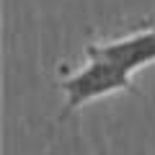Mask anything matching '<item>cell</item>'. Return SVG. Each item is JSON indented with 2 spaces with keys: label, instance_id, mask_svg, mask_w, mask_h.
I'll list each match as a JSON object with an SVG mask.
<instances>
[{
  "label": "cell",
  "instance_id": "1",
  "mask_svg": "<svg viewBox=\"0 0 155 155\" xmlns=\"http://www.w3.org/2000/svg\"><path fill=\"white\" fill-rule=\"evenodd\" d=\"M60 88L65 93V109L60 114V122H65L72 111L80 109L88 101L101 98V96H111L116 91H129L132 88V75H127L124 70H119L104 57L85 52V65L62 75Z\"/></svg>",
  "mask_w": 155,
  "mask_h": 155
},
{
  "label": "cell",
  "instance_id": "2",
  "mask_svg": "<svg viewBox=\"0 0 155 155\" xmlns=\"http://www.w3.org/2000/svg\"><path fill=\"white\" fill-rule=\"evenodd\" d=\"M85 52L109 60L127 75H134L140 67L155 62V21L150 26H140L124 36L104 41V44H88Z\"/></svg>",
  "mask_w": 155,
  "mask_h": 155
}]
</instances>
